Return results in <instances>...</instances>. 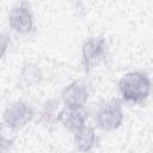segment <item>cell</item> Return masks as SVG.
<instances>
[{
	"instance_id": "1",
	"label": "cell",
	"mask_w": 153,
	"mask_h": 153,
	"mask_svg": "<svg viewBox=\"0 0 153 153\" xmlns=\"http://www.w3.org/2000/svg\"><path fill=\"white\" fill-rule=\"evenodd\" d=\"M118 92L126 102L142 103L151 92V79L143 72H129L118 81Z\"/></svg>"
},
{
	"instance_id": "2",
	"label": "cell",
	"mask_w": 153,
	"mask_h": 153,
	"mask_svg": "<svg viewBox=\"0 0 153 153\" xmlns=\"http://www.w3.org/2000/svg\"><path fill=\"white\" fill-rule=\"evenodd\" d=\"M94 118L97 126L105 131L117 129L124 120V112L121 103L116 99L106 102L97 110Z\"/></svg>"
},
{
	"instance_id": "3",
	"label": "cell",
	"mask_w": 153,
	"mask_h": 153,
	"mask_svg": "<svg viewBox=\"0 0 153 153\" xmlns=\"http://www.w3.org/2000/svg\"><path fill=\"white\" fill-rule=\"evenodd\" d=\"M33 117V109L31 105L23 100H17L6 106L2 114V120L6 126L12 129L23 128Z\"/></svg>"
},
{
	"instance_id": "4",
	"label": "cell",
	"mask_w": 153,
	"mask_h": 153,
	"mask_svg": "<svg viewBox=\"0 0 153 153\" xmlns=\"http://www.w3.org/2000/svg\"><path fill=\"white\" fill-rule=\"evenodd\" d=\"M106 41L103 37H90L81 48V63L85 72L94 68L106 53Z\"/></svg>"
},
{
	"instance_id": "5",
	"label": "cell",
	"mask_w": 153,
	"mask_h": 153,
	"mask_svg": "<svg viewBox=\"0 0 153 153\" xmlns=\"http://www.w3.org/2000/svg\"><path fill=\"white\" fill-rule=\"evenodd\" d=\"M8 24L11 29L18 33L25 35L33 29V16L27 2H20L8 13Z\"/></svg>"
},
{
	"instance_id": "6",
	"label": "cell",
	"mask_w": 153,
	"mask_h": 153,
	"mask_svg": "<svg viewBox=\"0 0 153 153\" xmlns=\"http://www.w3.org/2000/svg\"><path fill=\"white\" fill-rule=\"evenodd\" d=\"M61 99L67 108H84L88 99V91L84 84L73 81L63 88Z\"/></svg>"
},
{
	"instance_id": "7",
	"label": "cell",
	"mask_w": 153,
	"mask_h": 153,
	"mask_svg": "<svg viewBox=\"0 0 153 153\" xmlns=\"http://www.w3.org/2000/svg\"><path fill=\"white\" fill-rule=\"evenodd\" d=\"M87 120V112L84 108H63L59 112L57 121L68 130L76 131L85 126Z\"/></svg>"
},
{
	"instance_id": "8",
	"label": "cell",
	"mask_w": 153,
	"mask_h": 153,
	"mask_svg": "<svg viewBox=\"0 0 153 153\" xmlns=\"http://www.w3.org/2000/svg\"><path fill=\"white\" fill-rule=\"evenodd\" d=\"M74 142L76 148L82 153H88L92 151L97 143V135L93 127L84 126L76 131H74Z\"/></svg>"
},
{
	"instance_id": "9",
	"label": "cell",
	"mask_w": 153,
	"mask_h": 153,
	"mask_svg": "<svg viewBox=\"0 0 153 153\" xmlns=\"http://www.w3.org/2000/svg\"><path fill=\"white\" fill-rule=\"evenodd\" d=\"M42 76H43L42 71L37 65L32 62H26L24 63L19 73L18 84L22 88H29V87H32L39 84L42 80Z\"/></svg>"
},
{
	"instance_id": "10",
	"label": "cell",
	"mask_w": 153,
	"mask_h": 153,
	"mask_svg": "<svg viewBox=\"0 0 153 153\" xmlns=\"http://www.w3.org/2000/svg\"><path fill=\"white\" fill-rule=\"evenodd\" d=\"M59 105H60V102L57 99H49L43 104L41 117L45 124H53L54 122L57 121L59 112L61 110Z\"/></svg>"
},
{
	"instance_id": "11",
	"label": "cell",
	"mask_w": 153,
	"mask_h": 153,
	"mask_svg": "<svg viewBox=\"0 0 153 153\" xmlns=\"http://www.w3.org/2000/svg\"><path fill=\"white\" fill-rule=\"evenodd\" d=\"M11 43V38L7 33L5 32H0V60L4 57V55L6 54L8 47Z\"/></svg>"
},
{
	"instance_id": "12",
	"label": "cell",
	"mask_w": 153,
	"mask_h": 153,
	"mask_svg": "<svg viewBox=\"0 0 153 153\" xmlns=\"http://www.w3.org/2000/svg\"><path fill=\"white\" fill-rule=\"evenodd\" d=\"M13 146V140L6 137L0 129V153H7Z\"/></svg>"
}]
</instances>
